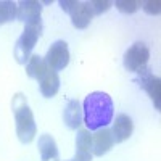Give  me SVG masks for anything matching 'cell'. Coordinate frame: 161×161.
Masks as SVG:
<instances>
[{
  "label": "cell",
  "mask_w": 161,
  "mask_h": 161,
  "mask_svg": "<svg viewBox=\"0 0 161 161\" xmlns=\"http://www.w3.org/2000/svg\"><path fill=\"white\" fill-rule=\"evenodd\" d=\"M114 114L113 100L105 92H92L86 97L82 103V123L86 124L87 130H98L106 127Z\"/></svg>",
  "instance_id": "1"
},
{
  "label": "cell",
  "mask_w": 161,
  "mask_h": 161,
  "mask_svg": "<svg viewBox=\"0 0 161 161\" xmlns=\"http://www.w3.org/2000/svg\"><path fill=\"white\" fill-rule=\"evenodd\" d=\"M13 111H15V123H16V136L23 143H31L36 137V121L31 108L24 103V97L21 93L13 100Z\"/></svg>",
  "instance_id": "2"
},
{
  "label": "cell",
  "mask_w": 161,
  "mask_h": 161,
  "mask_svg": "<svg viewBox=\"0 0 161 161\" xmlns=\"http://www.w3.org/2000/svg\"><path fill=\"white\" fill-rule=\"evenodd\" d=\"M42 34V19L37 18L26 23L24 31L16 40L15 45V58L19 64H26L32 55V48L37 44V39Z\"/></svg>",
  "instance_id": "3"
},
{
  "label": "cell",
  "mask_w": 161,
  "mask_h": 161,
  "mask_svg": "<svg viewBox=\"0 0 161 161\" xmlns=\"http://www.w3.org/2000/svg\"><path fill=\"white\" fill-rule=\"evenodd\" d=\"M148 58H150L148 47H147L143 42H136L126 50L123 63H124V68L127 71L139 73L140 69L145 68V64L148 63Z\"/></svg>",
  "instance_id": "4"
},
{
  "label": "cell",
  "mask_w": 161,
  "mask_h": 161,
  "mask_svg": "<svg viewBox=\"0 0 161 161\" xmlns=\"http://www.w3.org/2000/svg\"><path fill=\"white\" fill-rule=\"evenodd\" d=\"M45 63L52 71H61L64 69L69 63V50L68 44L64 40H57L53 42L52 47L48 48L47 55H45Z\"/></svg>",
  "instance_id": "5"
},
{
  "label": "cell",
  "mask_w": 161,
  "mask_h": 161,
  "mask_svg": "<svg viewBox=\"0 0 161 161\" xmlns=\"http://www.w3.org/2000/svg\"><path fill=\"white\" fill-rule=\"evenodd\" d=\"M139 73H140V86L150 95V98H152V102L155 105V108L159 110L161 108V80H159V77L153 76L145 68L140 69Z\"/></svg>",
  "instance_id": "6"
},
{
  "label": "cell",
  "mask_w": 161,
  "mask_h": 161,
  "mask_svg": "<svg viewBox=\"0 0 161 161\" xmlns=\"http://www.w3.org/2000/svg\"><path fill=\"white\" fill-rule=\"evenodd\" d=\"M114 145V139L111 129L103 127L95 130V134L92 136V155L95 156H103L105 153H108Z\"/></svg>",
  "instance_id": "7"
},
{
  "label": "cell",
  "mask_w": 161,
  "mask_h": 161,
  "mask_svg": "<svg viewBox=\"0 0 161 161\" xmlns=\"http://www.w3.org/2000/svg\"><path fill=\"white\" fill-rule=\"evenodd\" d=\"M132 132H134L132 119L127 114H124V113L118 114L116 119H114V123H113V127H111V134H113L114 143H121V142L127 140L132 136Z\"/></svg>",
  "instance_id": "8"
},
{
  "label": "cell",
  "mask_w": 161,
  "mask_h": 161,
  "mask_svg": "<svg viewBox=\"0 0 161 161\" xmlns=\"http://www.w3.org/2000/svg\"><path fill=\"white\" fill-rule=\"evenodd\" d=\"M69 15H71V21H73L74 28L86 29L93 18V11H92L89 2H77V5L71 10Z\"/></svg>",
  "instance_id": "9"
},
{
  "label": "cell",
  "mask_w": 161,
  "mask_h": 161,
  "mask_svg": "<svg viewBox=\"0 0 161 161\" xmlns=\"http://www.w3.org/2000/svg\"><path fill=\"white\" fill-rule=\"evenodd\" d=\"M82 105L77 100H69L64 106L63 111V121L69 129H79V126L82 124Z\"/></svg>",
  "instance_id": "10"
},
{
  "label": "cell",
  "mask_w": 161,
  "mask_h": 161,
  "mask_svg": "<svg viewBox=\"0 0 161 161\" xmlns=\"http://www.w3.org/2000/svg\"><path fill=\"white\" fill-rule=\"evenodd\" d=\"M37 148L40 153V159L42 161H60V153L57 148V142L48 134H42L39 137Z\"/></svg>",
  "instance_id": "11"
},
{
  "label": "cell",
  "mask_w": 161,
  "mask_h": 161,
  "mask_svg": "<svg viewBox=\"0 0 161 161\" xmlns=\"http://www.w3.org/2000/svg\"><path fill=\"white\" fill-rule=\"evenodd\" d=\"M39 89H40V93L47 98L57 95V92L60 90V76H58V73L52 71L48 68L39 79Z\"/></svg>",
  "instance_id": "12"
},
{
  "label": "cell",
  "mask_w": 161,
  "mask_h": 161,
  "mask_svg": "<svg viewBox=\"0 0 161 161\" xmlns=\"http://www.w3.org/2000/svg\"><path fill=\"white\" fill-rule=\"evenodd\" d=\"M16 5H18L16 18L19 21H24V24L32 21V19L40 18V13H42V3H40V2H34V0H23V2H19Z\"/></svg>",
  "instance_id": "13"
},
{
  "label": "cell",
  "mask_w": 161,
  "mask_h": 161,
  "mask_svg": "<svg viewBox=\"0 0 161 161\" xmlns=\"http://www.w3.org/2000/svg\"><path fill=\"white\" fill-rule=\"evenodd\" d=\"M47 69H48V66H47L44 57L31 55L29 61L26 63V74H28L29 77H32V79H36V80H39L40 76H42Z\"/></svg>",
  "instance_id": "14"
},
{
  "label": "cell",
  "mask_w": 161,
  "mask_h": 161,
  "mask_svg": "<svg viewBox=\"0 0 161 161\" xmlns=\"http://www.w3.org/2000/svg\"><path fill=\"white\" fill-rule=\"evenodd\" d=\"M76 150H77V153H92V136H90V130L77 129Z\"/></svg>",
  "instance_id": "15"
},
{
  "label": "cell",
  "mask_w": 161,
  "mask_h": 161,
  "mask_svg": "<svg viewBox=\"0 0 161 161\" xmlns=\"http://www.w3.org/2000/svg\"><path fill=\"white\" fill-rule=\"evenodd\" d=\"M18 5L15 2H8V0H2L0 2V24L10 23L16 18Z\"/></svg>",
  "instance_id": "16"
},
{
  "label": "cell",
  "mask_w": 161,
  "mask_h": 161,
  "mask_svg": "<svg viewBox=\"0 0 161 161\" xmlns=\"http://www.w3.org/2000/svg\"><path fill=\"white\" fill-rule=\"evenodd\" d=\"M139 7H142L143 11L148 13V15H159L161 11L159 0H143V2H139Z\"/></svg>",
  "instance_id": "17"
},
{
  "label": "cell",
  "mask_w": 161,
  "mask_h": 161,
  "mask_svg": "<svg viewBox=\"0 0 161 161\" xmlns=\"http://www.w3.org/2000/svg\"><path fill=\"white\" fill-rule=\"evenodd\" d=\"M114 5L123 13H136L139 10V2H136V0H118Z\"/></svg>",
  "instance_id": "18"
},
{
  "label": "cell",
  "mask_w": 161,
  "mask_h": 161,
  "mask_svg": "<svg viewBox=\"0 0 161 161\" xmlns=\"http://www.w3.org/2000/svg\"><path fill=\"white\" fill-rule=\"evenodd\" d=\"M93 15H102V13L108 11L111 8V2H108V0H92V2H89Z\"/></svg>",
  "instance_id": "19"
},
{
  "label": "cell",
  "mask_w": 161,
  "mask_h": 161,
  "mask_svg": "<svg viewBox=\"0 0 161 161\" xmlns=\"http://www.w3.org/2000/svg\"><path fill=\"white\" fill-rule=\"evenodd\" d=\"M76 5H77L76 0H66V2H64V0H61V2H60V7H61L63 11H66V13H71V10H73Z\"/></svg>",
  "instance_id": "20"
},
{
  "label": "cell",
  "mask_w": 161,
  "mask_h": 161,
  "mask_svg": "<svg viewBox=\"0 0 161 161\" xmlns=\"http://www.w3.org/2000/svg\"><path fill=\"white\" fill-rule=\"evenodd\" d=\"M71 161H92V153H76Z\"/></svg>",
  "instance_id": "21"
}]
</instances>
